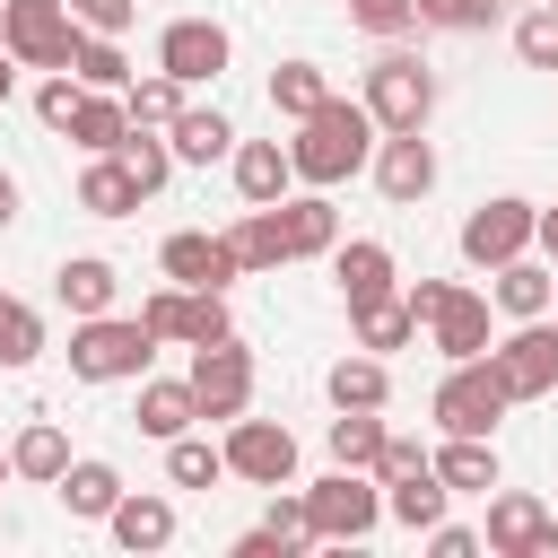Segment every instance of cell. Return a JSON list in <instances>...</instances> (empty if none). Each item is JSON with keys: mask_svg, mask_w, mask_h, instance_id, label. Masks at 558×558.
<instances>
[{"mask_svg": "<svg viewBox=\"0 0 558 558\" xmlns=\"http://www.w3.org/2000/svg\"><path fill=\"white\" fill-rule=\"evenodd\" d=\"M375 113L357 105V96H323L305 122H296V140H288V166H296V183H314V192H331V183H349L366 157H375Z\"/></svg>", "mask_w": 558, "mask_h": 558, "instance_id": "obj_1", "label": "cell"}, {"mask_svg": "<svg viewBox=\"0 0 558 558\" xmlns=\"http://www.w3.org/2000/svg\"><path fill=\"white\" fill-rule=\"evenodd\" d=\"M148 357H157V340H148V323L131 314H87L78 331H70V375L78 384H140L148 375Z\"/></svg>", "mask_w": 558, "mask_h": 558, "instance_id": "obj_2", "label": "cell"}, {"mask_svg": "<svg viewBox=\"0 0 558 558\" xmlns=\"http://www.w3.org/2000/svg\"><path fill=\"white\" fill-rule=\"evenodd\" d=\"M384 523V480L375 471H323L314 488H305V541H366Z\"/></svg>", "mask_w": 558, "mask_h": 558, "instance_id": "obj_3", "label": "cell"}, {"mask_svg": "<svg viewBox=\"0 0 558 558\" xmlns=\"http://www.w3.org/2000/svg\"><path fill=\"white\" fill-rule=\"evenodd\" d=\"M506 410H514V401H506V384H497L488 357H453L445 384H436V401H427V418H436L445 436H497Z\"/></svg>", "mask_w": 558, "mask_h": 558, "instance_id": "obj_4", "label": "cell"}, {"mask_svg": "<svg viewBox=\"0 0 558 558\" xmlns=\"http://www.w3.org/2000/svg\"><path fill=\"white\" fill-rule=\"evenodd\" d=\"M0 52L26 70H70V52H78L70 0H0Z\"/></svg>", "mask_w": 558, "mask_h": 558, "instance_id": "obj_5", "label": "cell"}, {"mask_svg": "<svg viewBox=\"0 0 558 558\" xmlns=\"http://www.w3.org/2000/svg\"><path fill=\"white\" fill-rule=\"evenodd\" d=\"M357 105L375 113V131H427L436 78H427L418 52H384V61H366V96H357Z\"/></svg>", "mask_w": 558, "mask_h": 558, "instance_id": "obj_6", "label": "cell"}, {"mask_svg": "<svg viewBox=\"0 0 558 558\" xmlns=\"http://www.w3.org/2000/svg\"><path fill=\"white\" fill-rule=\"evenodd\" d=\"M488 366H497L506 401H541V392H558V323H549V314L514 323V331L488 349Z\"/></svg>", "mask_w": 558, "mask_h": 558, "instance_id": "obj_7", "label": "cell"}, {"mask_svg": "<svg viewBox=\"0 0 558 558\" xmlns=\"http://www.w3.org/2000/svg\"><path fill=\"white\" fill-rule=\"evenodd\" d=\"M227 471L235 480H253V488H288L296 480V436L279 427V418H227Z\"/></svg>", "mask_w": 558, "mask_h": 558, "instance_id": "obj_8", "label": "cell"}, {"mask_svg": "<svg viewBox=\"0 0 558 558\" xmlns=\"http://www.w3.org/2000/svg\"><path fill=\"white\" fill-rule=\"evenodd\" d=\"M497 558H558V514L532 497V488H497L488 497V532H480Z\"/></svg>", "mask_w": 558, "mask_h": 558, "instance_id": "obj_9", "label": "cell"}, {"mask_svg": "<svg viewBox=\"0 0 558 558\" xmlns=\"http://www.w3.org/2000/svg\"><path fill=\"white\" fill-rule=\"evenodd\" d=\"M532 227H541V209L532 201H480L471 218H462V262H480V270H497V262H514V253H532Z\"/></svg>", "mask_w": 558, "mask_h": 558, "instance_id": "obj_10", "label": "cell"}, {"mask_svg": "<svg viewBox=\"0 0 558 558\" xmlns=\"http://www.w3.org/2000/svg\"><path fill=\"white\" fill-rule=\"evenodd\" d=\"M227 52H235V44H227L218 17H174V26L157 35V70H166L174 87H209V78L227 70Z\"/></svg>", "mask_w": 558, "mask_h": 558, "instance_id": "obj_11", "label": "cell"}, {"mask_svg": "<svg viewBox=\"0 0 558 558\" xmlns=\"http://www.w3.org/2000/svg\"><path fill=\"white\" fill-rule=\"evenodd\" d=\"M192 401H201V418H244V401H253V357L235 349V340H209V349H192Z\"/></svg>", "mask_w": 558, "mask_h": 558, "instance_id": "obj_12", "label": "cell"}, {"mask_svg": "<svg viewBox=\"0 0 558 558\" xmlns=\"http://www.w3.org/2000/svg\"><path fill=\"white\" fill-rule=\"evenodd\" d=\"M375 192H384L392 209H410V201L436 192V148H427V131H384V140H375Z\"/></svg>", "mask_w": 558, "mask_h": 558, "instance_id": "obj_13", "label": "cell"}, {"mask_svg": "<svg viewBox=\"0 0 558 558\" xmlns=\"http://www.w3.org/2000/svg\"><path fill=\"white\" fill-rule=\"evenodd\" d=\"M427 340H436L445 366L453 357H488V296L480 288H445V305L427 314Z\"/></svg>", "mask_w": 558, "mask_h": 558, "instance_id": "obj_14", "label": "cell"}, {"mask_svg": "<svg viewBox=\"0 0 558 558\" xmlns=\"http://www.w3.org/2000/svg\"><path fill=\"white\" fill-rule=\"evenodd\" d=\"M166 279L174 288H227V279H244L235 270V253H227V235H201V227H183V235H166Z\"/></svg>", "mask_w": 558, "mask_h": 558, "instance_id": "obj_15", "label": "cell"}, {"mask_svg": "<svg viewBox=\"0 0 558 558\" xmlns=\"http://www.w3.org/2000/svg\"><path fill=\"white\" fill-rule=\"evenodd\" d=\"M488 305H497V314H514V323H532V314H549V305H558V270H549V262H532V253H514V262H497Z\"/></svg>", "mask_w": 558, "mask_h": 558, "instance_id": "obj_16", "label": "cell"}, {"mask_svg": "<svg viewBox=\"0 0 558 558\" xmlns=\"http://www.w3.org/2000/svg\"><path fill=\"white\" fill-rule=\"evenodd\" d=\"M105 532H113L122 549H166V541H174V497H157V488H122L113 514H105Z\"/></svg>", "mask_w": 558, "mask_h": 558, "instance_id": "obj_17", "label": "cell"}, {"mask_svg": "<svg viewBox=\"0 0 558 558\" xmlns=\"http://www.w3.org/2000/svg\"><path fill=\"white\" fill-rule=\"evenodd\" d=\"M166 148H174V166H209V157H235V122H227L218 105H183V113L166 122Z\"/></svg>", "mask_w": 558, "mask_h": 558, "instance_id": "obj_18", "label": "cell"}, {"mask_svg": "<svg viewBox=\"0 0 558 558\" xmlns=\"http://www.w3.org/2000/svg\"><path fill=\"white\" fill-rule=\"evenodd\" d=\"M331 279H340V305H375V296H392V253L375 235L331 244Z\"/></svg>", "mask_w": 558, "mask_h": 558, "instance_id": "obj_19", "label": "cell"}, {"mask_svg": "<svg viewBox=\"0 0 558 558\" xmlns=\"http://www.w3.org/2000/svg\"><path fill=\"white\" fill-rule=\"evenodd\" d=\"M427 462H436L445 497H488V488H497V445H488V436H445Z\"/></svg>", "mask_w": 558, "mask_h": 558, "instance_id": "obj_20", "label": "cell"}, {"mask_svg": "<svg viewBox=\"0 0 558 558\" xmlns=\"http://www.w3.org/2000/svg\"><path fill=\"white\" fill-rule=\"evenodd\" d=\"M288 183H296V166H288L279 140H244V148H235V192H244V209L288 201Z\"/></svg>", "mask_w": 558, "mask_h": 558, "instance_id": "obj_21", "label": "cell"}, {"mask_svg": "<svg viewBox=\"0 0 558 558\" xmlns=\"http://www.w3.org/2000/svg\"><path fill=\"white\" fill-rule=\"evenodd\" d=\"M113 288H122V279H113L105 253H70V262L52 270V296H61L78 323H87V314H113Z\"/></svg>", "mask_w": 558, "mask_h": 558, "instance_id": "obj_22", "label": "cell"}, {"mask_svg": "<svg viewBox=\"0 0 558 558\" xmlns=\"http://www.w3.org/2000/svg\"><path fill=\"white\" fill-rule=\"evenodd\" d=\"M227 253H235V270H279V262H296V253H288V227H279V201H270V209H244V218L227 227Z\"/></svg>", "mask_w": 558, "mask_h": 558, "instance_id": "obj_23", "label": "cell"}, {"mask_svg": "<svg viewBox=\"0 0 558 558\" xmlns=\"http://www.w3.org/2000/svg\"><path fill=\"white\" fill-rule=\"evenodd\" d=\"M323 392H331V410H384V401H392V366H384L375 349H357V357H340V366L323 375Z\"/></svg>", "mask_w": 558, "mask_h": 558, "instance_id": "obj_24", "label": "cell"}, {"mask_svg": "<svg viewBox=\"0 0 558 558\" xmlns=\"http://www.w3.org/2000/svg\"><path fill=\"white\" fill-rule=\"evenodd\" d=\"M279 227H288V253H296V262H314V253H331V244H340V209H331L323 192L279 201Z\"/></svg>", "mask_w": 558, "mask_h": 558, "instance_id": "obj_25", "label": "cell"}, {"mask_svg": "<svg viewBox=\"0 0 558 558\" xmlns=\"http://www.w3.org/2000/svg\"><path fill=\"white\" fill-rule=\"evenodd\" d=\"M70 471V436L52 427V418H35V427H17V445H9V480H61Z\"/></svg>", "mask_w": 558, "mask_h": 558, "instance_id": "obj_26", "label": "cell"}, {"mask_svg": "<svg viewBox=\"0 0 558 558\" xmlns=\"http://www.w3.org/2000/svg\"><path fill=\"white\" fill-rule=\"evenodd\" d=\"M52 488H61V506H70L78 523H105V514H113V497H122V471H113V462H70Z\"/></svg>", "mask_w": 558, "mask_h": 558, "instance_id": "obj_27", "label": "cell"}, {"mask_svg": "<svg viewBox=\"0 0 558 558\" xmlns=\"http://www.w3.org/2000/svg\"><path fill=\"white\" fill-rule=\"evenodd\" d=\"M122 131H131L122 96H113V87H87V96H78V113H70V140H78L87 157H105V148H122Z\"/></svg>", "mask_w": 558, "mask_h": 558, "instance_id": "obj_28", "label": "cell"}, {"mask_svg": "<svg viewBox=\"0 0 558 558\" xmlns=\"http://www.w3.org/2000/svg\"><path fill=\"white\" fill-rule=\"evenodd\" d=\"M78 209H87V218H131V209H140V183L122 174V157H87V174H78Z\"/></svg>", "mask_w": 558, "mask_h": 558, "instance_id": "obj_29", "label": "cell"}, {"mask_svg": "<svg viewBox=\"0 0 558 558\" xmlns=\"http://www.w3.org/2000/svg\"><path fill=\"white\" fill-rule=\"evenodd\" d=\"M131 418H140V436L166 445V436H183V427L201 418V401H192V384H148V375H140V410H131Z\"/></svg>", "mask_w": 558, "mask_h": 558, "instance_id": "obj_30", "label": "cell"}, {"mask_svg": "<svg viewBox=\"0 0 558 558\" xmlns=\"http://www.w3.org/2000/svg\"><path fill=\"white\" fill-rule=\"evenodd\" d=\"M384 514H392V523H410V532L445 523V480H436V462H427V471H410V480H384Z\"/></svg>", "mask_w": 558, "mask_h": 558, "instance_id": "obj_31", "label": "cell"}, {"mask_svg": "<svg viewBox=\"0 0 558 558\" xmlns=\"http://www.w3.org/2000/svg\"><path fill=\"white\" fill-rule=\"evenodd\" d=\"M105 157H122V174L140 183V201H148V192H166V174H174L166 131H140V122H131V131H122V148H105Z\"/></svg>", "mask_w": 558, "mask_h": 558, "instance_id": "obj_32", "label": "cell"}, {"mask_svg": "<svg viewBox=\"0 0 558 558\" xmlns=\"http://www.w3.org/2000/svg\"><path fill=\"white\" fill-rule=\"evenodd\" d=\"M349 331H357V349H410L418 340V323H410V305L401 296H375V305H349Z\"/></svg>", "mask_w": 558, "mask_h": 558, "instance_id": "obj_33", "label": "cell"}, {"mask_svg": "<svg viewBox=\"0 0 558 558\" xmlns=\"http://www.w3.org/2000/svg\"><path fill=\"white\" fill-rule=\"evenodd\" d=\"M166 480H174V488H218V480H227V453L183 427V436H166Z\"/></svg>", "mask_w": 558, "mask_h": 558, "instance_id": "obj_34", "label": "cell"}, {"mask_svg": "<svg viewBox=\"0 0 558 558\" xmlns=\"http://www.w3.org/2000/svg\"><path fill=\"white\" fill-rule=\"evenodd\" d=\"M70 78L78 87H131V61H122V35H78V52H70Z\"/></svg>", "mask_w": 558, "mask_h": 558, "instance_id": "obj_35", "label": "cell"}, {"mask_svg": "<svg viewBox=\"0 0 558 558\" xmlns=\"http://www.w3.org/2000/svg\"><path fill=\"white\" fill-rule=\"evenodd\" d=\"M323 96H331V78H323L314 61H279V70H270V113H288V122H305V113H314Z\"/></svg>", "mask_w": 558, "mask_h": 558, "instance_id": "obj_36", "label": "cell"}, {"mask_svg": "<svg viewBox=\"0 0 558 558\" xmlns=\"http://www.w3.org/2000/svg\"><path fill=\"white\" fill-rule=\"evenodd\" d=\"M375 453H384V418L375 410H340L331 418V462L340 471H375Z\"/></svg>", "mask_w": 558, "mask_h": 558, "instance_id": "obj_37", "label": "cell"}, {"mask_svg": "<svg viewBox=\"0 0 558 558\" xmlns=\"http://www.w3.org/2000/svg\"><path fill=\"white\" fill-rule=\"evenodd\" d=\"M44 357V314L26 305V296H0V366L17 375V366H35Z\"/></svg>", "mask_w": 558, "mask_h": 558, "instance_id": "obj_38", "label": "cell"}, {"mask_svg": "<svg viewBox=\"0 0 558 558\" xmlns=\"http://www.w3.org/2000/svg\"><path fill=\"white\" fill-rule=\"evenodd\" d=\"M122 113H131L140 131H166V122L183 113V87H174L166 70H157V78H131V87H122Z\"/></svg>", "mask_w": 558, "mask_h": 558, "instance_id": "obj_39", "label": "cell"}, {"mask_svg": "<svg viewBox=\"0 0 558 558\" xmlns=\"http://www.w3.org/2000/svg\"><path fill=\"white\" fill-rule=\"evenodd\" d=\"M514 52L523 70H558V0H532V17L514 26Z\"/></svg>", "mask_w": 558, "mask_h": 558, "instance_id": "obj_40", "label": "cell"}, {"mask_svg": "<svg viewBox=\"0 0 558 558\" xmlns=\"http://www.w3.org/2000/svg\"><path fill=\"white\" fill-rule=\"evenodd\" d=\"M497 17V0H418V26H445V35H480Z\"/></svg>", "mask_w": 558, "mask_h": 558, "instance_id": "obj_41", "label": "cell"}, {"mask_svg": "<svg viewBox=\"0 0 558 558\" xmlns=\"http://www.w3.org/2000/svg\"><path fill=\"white\" fill-rule=\"evenodd\" d=\"M78 96H87V87H78L70 70H52V78L35 87V122H44V131H70V113H78Z\"/></svg>", "mask_w": 558, "mask_h": 558, "instance_id": "obj_42", "label": "cell"}, {"mask_svg": "<svg viewBox=\"0 0 558 558\" xmlns=\"http://www.w3.org/2000/svg\"><path fill=\"white\" fill-rule=\"evenodd\" d=\"M349 17H357L366 35H410V26H418V0H349Z\"/></svg>", "mask_w": 558, "mask_h": 558, "instance_id": "obj_43", "label": "cell"}, {"mask_svg": "<svg viewBox=\"0 0 558 558\" xmlns=\"http://www.w3.org/2000/svg\"><path fill=\"white\" fill-rule=\"evenodd\" d=\"M262 532H279L288 549H305V488L288 497V488H270V514H262Z\"/></svg>", "mask_w": 558, "mask_h": 558, "instance_id": "obj_44", "label": "cell"}, {"mask_svg": "<svg viewBox=\"0 0 558 558\" xmlns=\"http://www.w3.org/2000/svg\"><path fill=\"white\" fill-rule=\"evenodd\" d=\"M140 323H148V340H183V288H157L140 305Z\"/></svg>", "mask_w": 558, "mask_h": 558, "instance_id": "obj_45", "label": "cell"}, {"mask_svg": "<svg viewBox=\"0 0 558 558\" xmlns=\"http://www.w3.org/2000/svg\"><path fill=\"white\" fill-rule=\"evenodd\" d=\"M410 471H427V453H418L410 436H392V427H384V453H375V480H410Z\"/></svg>", "mask_w": 558, "mask_h": 558, "instance_id": "obj_46", "label": "cell"}, {"mask_svg": "<svg viewBox=\"0 0 558 558\" xmlns=\"http://www.w3.org/2000/svg\"><path fill=\"white\" fill-rule=\"evenodd\" d=\"M70 17H78L87 35H122V26H131V0H70Z\"/></svg>", "mask_w": 558, "mask_h": 558, "instance_id": "obj_47", "label": "cell"}, {"mask_svg": "<svg viewBox=\"0 0 558 558\" xmlns=\"http://www.w3.org/2000/svg\"><path fill=\"white\" fill-rule=\"evenodd\" d=\"M445 288H453V279H410V288H401V305H410V323H418V331H427V314L445 305Z\"/></svg>", "mask_w": 558, "mask_h": 558, "instance_id": "obj_48", "label": "cell"}, {"mask_svg": "<svg viewBox=\"0 0 558 558\" xmlns=\"http://www.w3.org/2000/svg\"><path fill=\"white\" fill-rule=\"evenodd\" d=\"M427 549H436V558H471L480 532H462V523H427Z\"/></svg>", "mask_w": 558, "mask_h": 558, "instance_id": "obj_49", "label": "cell"}, {"mask_svg": "<svg viewBox=\"0 0 558 558\" xmlns=\"http://www.w3.org/2000/svg\"><path fill=\"white\" fill-rule=\"evenodd\" d=\"M235 558H296V549H288V541H279V532H262V523H253V532H244V541H235Z\"/></svg>", "mask_w": 558, "mask_h": 558, "instance_id": "obj_50", "label": "cell"}, {"mask_svg": "<svg viewBox=\"0 0 558 558\" xmlns=\"http://www.w3.org/2000/svg\"><path fill=\"white\" fill-rule=\"evenodd\" d=\"M532 244H549V262H558V209H541V227H532Z\"/></svg>", "mask_w": 558, "mask_h": 558, "instance_id": "obj_51", "label": "cell"}, {"mask_svg": "<svg viewBox=\"0 0 558 558\" xmlns=\"http://www.w3.org/2000/svg\"><path fill=\"white\" fill-rule=\"evenodd\" d=\"M17 218V174H0V227Z\"/></svg>", "mask_w": 558, "mask_h": 558, "instance_id": "obj_52", "label": "cell"}, {"mask_svg": "<svg viewBox=\"0 0 558 558\" xmlns=\"http://www.w3.org/2000/svg\"><path fill=\"white\" fill-rule=\"evenodd\" d=\"M9 87H17V70H9V52H0V105H9Z\"/></svg>", "mask_w": 558, "mask_h": 558, "instance_id": "obj_53", "label": "cell"}, {"mask_svg": "<svg viewBox=\"0 0 558 558\" xmlns=\"http://www.w3.org/2000/svg\"><path fill=\"white\" fill-rule=\"evenodd\" d=\"M0 488H9V453H0Z\"/></svg>", "mask_w": 558, "mask_h": 558, "instance_id": "obj_54", "label": "cell"}]
</instances>
